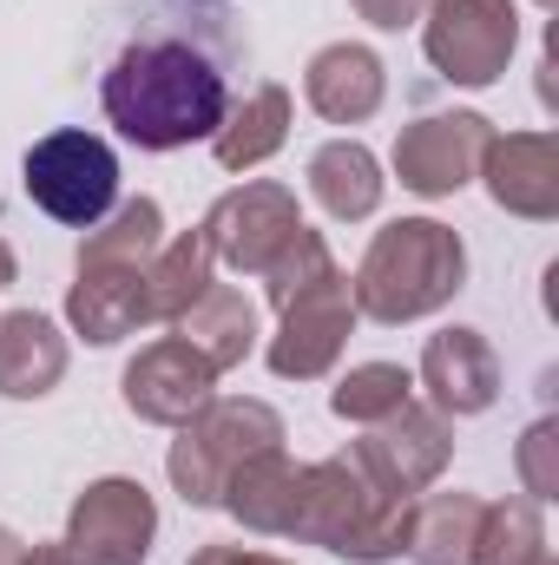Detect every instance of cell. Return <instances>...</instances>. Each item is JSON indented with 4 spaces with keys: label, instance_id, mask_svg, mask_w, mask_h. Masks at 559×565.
<instances>
[{
    "label": "cell",
    "instance_id": "31",
    "mask_svg": "<svg viewBox=\"0 0 559 565\" xmlns=\"http://www.w3.org/2000/svg\"><path fill=\"white\" fill-rule=\"evenodd\" d=\"M13 565H73V559H66V546H60V540H33V546L20 540V553H13Z\"/></svg>",
    "mask_w": 559,
    "mask_h": 565
},
{
    "label": "cell",
    "instance_id": "6",
    "mask_svg": "<svg viewBox=\"0 0 559 565\" xmlns=\"http://www.w3.org/2000/svg\"><path fill=\"white\" fill-rule=\"evenodd\" d=\"M421 53L447 86H494L520 53V7L514 0H428Z\"/></svg>",
    "mask_w": 559,
    "mask_h": 565
},
{
    "label": "cell",
    "instance_id": "16",
    "mask_svg": "<svg viewBox=\"0 0 559 565\" xmlns=\"http://www.w3.org/2000/svg\"><path fill=\"white\" fill-rule=\"evenodd\" d=\"M145 322V270L139 264H73L66 282V329L93 349L139 335Z\"/></svg>",
    "mask_w": 559,
    "mask_h": 565
},
{
    "label": "cell",
    "instance_id": "26",
    "mask_svg": "<svg viewBox=\"0 0 559 565\" xmlns=\"http://www.w3.org/2000/svg\"><path fill=\"white\" fill-rule=\"evenodd\" d=\"M415 402V369H402V362H356L336 388H329V415L349 427H376L389 422L395 408H409Z\"/></svg>",
    "mask_w": 559,
    "mask_h": 565
},
{
    "label": "cell",
    "instance_id": "32",
    "mask_svg": "<svg viewBox=\"0 0 559 565\" xmlns=\"http://www.w3.org/2000/svg\"><path fill=\"white\" fill-rule=\"evenodd\" d=\"M20 277V257H13V244H7V237H0V289H7V282Z\"/></svg>",
    "mask_w": 559,
    "mask_h": 565
},
{
    "label": "cell",
    "instance_id": "33",
    "mask_svg": "<svg viewBox=\"0 0 559 565\" xmlns=\"http://www.w3.org/2000/svg\"><path fill=\"white\" fill-rule=\"evenodd\" d=\"M534 7H553V0H534Z\"/></svg>",
    "mask_w": 559,
    "mask_h": 565
},
{
    "label": "cell",
    "instance_id": "18",
    "mask_svg": "<svg viewBox=\"0 0 559 565\" xmlns=\"http://www.w3.org/2000/svg\"><path fill=\"white\" fill-rule=\"evenodd\" d=\"M309 198L323 204V217L336 224H369L389 198V178H382V158L362 139H329L309 151Z\"/></svg>",
    "mask_w": 559,
    "mask_h": 565
},
{
    "label": "cell",
    "instance_id": "2",
    "mask_svg": "<svg viewBox=\"0 0 559 565\" xmlns=\"http://www.w3.org/2000/svg\"><path fill=\"white\" fill-rule=\"evenodd\" d=\"M461 289H467V244L441 217H395V224H382L369 237L356 277H349L356 316H369L382 329L441 316Z\"/></svg>",
    "mask_w": 559,
    "mask_h": 565
},
{
    "label": "cell",
    "instance_id": "19",
    "mask_svg": "<svg viewBox=\"0 0 559 565\" xmlns=\"http://www.w3.org/2000/svg\"><path fill=\"white\" fill-rule=\"evenodd\" d=\"M296 493H303V460H289L283 447H264V454H251V460L231 473V487H224L218 507H224L244 533H257V540H289Z\"/></svg>",
    "mask_w": 559,
    "mask_h": 565
},
{
    "label": "cell",
    "instance_id": "25",
    "mask_svg": "<svg viewBox=\"0 0 559 565\" xmlns=\"http://www.w3.org/2000/svg\"><path fill=\"white\" fill-rule=\"evenodd\" d=\"M547 553H553V546H547V513H540V500H527V493L487 500L481 540H474V565H540Z\"/></svg>",
    "mask_w": 559,
    "mask_h": 565
},
{
    "label": "cell",
    "instance_id": "24",
    "mask_svg": "<svg viewBox=\"0 0 559 565\" xmlns=\"http://www.w3.org/2000/svg\"><path fill=\"white\" fill-rule=\"evenodd\" d=\"M165 244V211L158 198H119L86 237H80V257L73 264H151V250Z\"/></svg>",
    "mask_w": 559,
    "mask_h": 565
},
{
    "label": "cell",
    "instance_id": "11",
    "mask_svg": "<svg viewBox=\"0 0 559 565\" xmlns=\"http://www.w3.org/2000/svg\"><path fill=\"white\" fill-rule=\"evenodd\" d=\"M487 139H494V119L487 113H467V106H454V113H421L409 119L402 132H395V178H402V191H415V198H454V191H467L474 178H481V158H487Z\"/></svg>",
    "mask_w": 559,
    "mask_h": 565
},
{
    "label": "cell",
    "instance_id": "10",
    "mask_svg": "<svg viewBox=\"0 0 559 565\" xmlns=\"http://www.w3.org/2000/svg\"><path fill=\"white\" fill-rule=\"evenodd\" d=\"M60 546L73 565H145L158 546V500L133 473H106L73 500Z\"/></svg>",
    "mask_w": 559,
    "mask_h": 565
},
{
    "label": "cell",
    "instance_id": "15",
    "mask_svg": "<svg viewBox=\"0 0 559 565\" xmlns=\"http://www.w3.org/2000/svg\"><path fill=\"white\" fill-rule=\"evenodd\" d=\"M303 99H309V113L329 119V126H362V119H376L382 99H389V66H382V53L362 46V40L316 46L309 66H303Z\"/></svg>",
    "mask_w": 559,
    "mask_h": 565
},
{
    "label": "cell",
    "instance_id": "22",
    "mask_svg": "<svg viewBox=\"0 0 559 565\" xmlns=\"http://www.w3.org/2000/svg\"><path fill=\"white\" fill-rule=\"evenodd\" d=\"M481 513H487V500L467 493V487L421 493L415 513H409V553H402V559H415V565H474Z\"/></svg>",
    "mask_w": 559,
    "mask_h": 565
},
{
    "label": "cell",
    "instance_id": "17",
    "mask_svg": "<svg viewBox=\"0 0 559 565\" xmlns=\"http://www.w3.org/2000/svg\"><path fill=\"white\" fill-rule=\"evenodd\" d=\"M66 329L40 309H0V395L7 402H40L66 382Z\"/></svg>",
    "mask_w": 559,
    "mask_h": 565
},
{
    "label": "cell",
    "instance_id": "27",
    "mask_svg": "<svg viewBox=\"0 0 559 565\" xmlns=\"http://www.w3.org/2000/svg\"><path fill=\"white\" fill-rule=\"evenodd\" d=\"M329 270H336V257H329L323 231H309V224H303V231H296V244H289V250H283V257H277V264H271V270H264L257 282H264L271 309H283V302H289L296 289H309V282L329 277Z\"/></svg>",
    "mask_w": 559,
    "mask_h": 565
},
{
    "label": "cell",
    "instance_id": "1",
    "mask_svg": "<svg viewBox=\"0 0 559 565\" xmlns=\"http://www.w3.org/2000/svg\"><path fill=\"white\" fill-rule=\"evenodd\" d=\"M99 106L126 145L184 151V145H211V132L231 113V86L204 46L178 40V33H145L106 66Z\"/></svg>",
    "mask_w": 559,
    "mask_h": 565
},
{
    "label": "cell",
    "instance_id": "13",
    "mask_svg": "<svg viewBox=\"0 0 559 565\" xmlns=\"http://www.w3.org/2000/svg\"><path fill=\"white\" fill-rule=\"evenodd\" d=\"M415 388L428 395L434 415L474 422V415H487V408L500 402V355H494V342H487L481 329L447 322V329H434L428 349H421Z\"/></svg>",
    "mask_w": 559,
    "mask_h": 565
},
{
    "label": "cell",
    "instance_id": "28",
    "mask_svg": "<svg viewBox=\"0 0 559 565\" xmlns=\"http://www.w3.org/2000/svg\"><path fill=\"white\" fill-rule=\"evenodd\" d=\"M514 473H520V493L527 500H559V415H540L514 440Z\"/></svg>",
    "mask_w": 559,
    "mask_h": 565
},
{
    "label": "cell",
    "instance_id": "3",
    "mask_svg": "<svg viewBox=\"0 0 559 565\" xmlns=\"http://www.w3.org/2000/svg\"><path fill=\"white\" fill-rule=\"evenodd\" d=\"M409 513L415 500H389L376 493L349 454L329 460H303V493H296V520L289 540L296 546H323L349 565H389L409 553Z\"/></svg>",
    "mask_w": 559,
    "mask_h": 565
},
{
    "label": "cell",
    "instance_id": "21",
    "mask_svg": "<svg viewBox=\"0 0 559 565\" xmlns=\"http://www.w3.org/2000/svg\"><path fill=\"white\" fill-rule=\"evenodd\" d=\"M178 335L224 375V369H238V362L257 349V335H264L257 296H244V289H231V282H211V289L178 316Z\"/></svg>",
    "mask_w": 559,
    "mask_h": 565
},
{
    "label": "cell",
    "instance_id": "5",
    "mask_svg": "<svg viewBox=\"0 0 559 565\" xmlns=\"http://www.w3.org/2000/svg\"><path fill=\"white\" fill-rule=\"evenodd\" d=\"M20 184L33 198V211H46L66 231H93L113 204H119V151L99 132L60 126L46 139L27 145L20 158Z\"/></svg>",
    "mask_w": 559,
    "mask_h": 565
},
{
    "label": "cell",
    "instance_id": "8",
    "mask_svg": "<svg viewBox=\"0 0 559 565\" xmlns=\"http://www.w3.org/2000/svg\"><path fill=\"white\" fill-rule=\"evenodd\" d=\"M198 231L211 237V257H218L224 270H238V277H264L283 250L296 244V231H303V204H296V191L277 184V178H244L238 191H224V198L204 211Z\"/></svg>",
    "mask_w": 559,
    "mask_h": 565
},
{
    "label": "cell",
    "instance_id": "29",
    "mask_svg": "<svg viewBox=\"0 0 559 565\" xmlns=\"http://www.w3.org/2000/svg\"><path fill=\"white\" fill-rule=\"evenodd\" d=\"M349 7H356V20H369L376 33L421 26V13H428V0H349Z\"/></svg>",
    "mask_w": 559,
    "mask_h": 565
},
{
    "label": "cell",
    "instance_id": "30",
    "mask_svg": "<svg viewBox=\"0 0 559 565\" xmlns=\"http://www.w3.org/2000/svg\"><path fill=\"white\" fill-rule=\"evenodd\" d=\"M184 565H289V559H271V553H257V546H231V540H211V546H198Z\"/></svg>",
    "mask_w": 559,
    "mask_h": 565
},
{
    "label": "cell",
    "instance_id": "7",
    "mask_svg": "<svg viewBox=\"0 0 559 565\" xmlns=\"http://www.w3.org/2000/svg\"><path fill=\"white\" fill-rule=\"evenodd\" d=\"M356 322L362 316H356V296H349V277L342 270H329V277H316L309 289H296L277 309V329L264 342L271 375L277 382H323L342 362Z\"/></svg>",
    "mask_w": 559,
    "mask_h": 565
},
{
    "label": "cell",
    "instance_id": "4",
    "mask_svg": "<svg viewBox=\"0 0 559 565\" xmlns=\"http://www.w3.org/2000/svg\"><path fill=\"white\" fill-rule=\"evenodd\" d=\"M283 415L257 395H211L191 422L178 427L171 454H165V473H171V493L184 507H218L231 473L264 454V447H283Z\"/></svg>",
    "mask_w": 559,
    "mask_h": 565
},
{
    "label": "cell",
    "instance_id": "12",
    "mask_svg": "<svg viewBox=\"0 0 559 565\" xmlns=\"http://www.w3.org/2000/svg\"><path fill=\"white\" fill-rule=\"evenodd\" d=\"M119 395H126V408H133L139 422L184 427L211 395H218V369H211L184 335H158V342H145L139 355L126 362Z\"/></svg>",
    "mask_w": 559,
    "mask_h": 565
},
{
    "label": "cell",
    "instance_id": "20",
    "mask_svg": "<svg viewBox=\"0 0 559 565\" xmlns=\"http://www.w3.org/2000/svg\"><path fill=\"white\" fill-rule=\"evenodd\" d=\"M289 126H296L289 86L264 79V86H251L244 99H231L224 126L211 132V158H218L224 171H257V164H271L283 145H289Z\"/></svg>",
    "mask_w": 559,
    "mask_h": 565
},
{
    "label": "cell",
    "instance_id": "23",
    "mask_svg": "<svg viewBox=\"0 0 559 565\" xmlns=\"http://www.w3.org/2000/svg\"><path fill=\"white\" fill-rule=\"evenodd\" d=\"M211 282H218L211 237H204V231H178V237H165V244L151 250V264H145V316L178 329V316H184Z\"/></svg>",
    "mask_w": 559,
    "mask_h": 565
},
{
    "label": "cell",
    "instance_id": "9",
    "mask_svg": "<svg viewBox=\"0 0 559 565\" xmlns=\"http://www.w3.org/2000/svg\"><path fill=\"white\" fill-rule=\"evenodd\" d=\"M349 460H356V473L376 487V493H389V500H421L447 467H454V427L447 415H434V408H395L389 422L362 427V440H349Z\"/></svg>",
    "mask_w": 559,
    "mask_h": 565
},
{
    "label": "cell",
    "instance_id": "14",
    "mask_svg": "<svg viewBox=\"0 0 559 565\" xmlns=\"http://www.w3.org/2000/svg\"><path fill=\"white\" fill-rule=\"evenodd\" d=\"M481 184L507 217L553 224L559 217V139L553 132H494L481 158Z\"/></svg>",
    "mask_w": 559,
    "mask_h": 565
}]
</instances>
